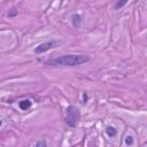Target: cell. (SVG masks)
Masks as SVG:
<instances>
[{"label": "cell", "instance_id": "obj_1", "mask_svg": "<svg viewBox=\"0 0 147 147\" xmlns=\"http://www.w3.org/2000/svg\"><path fill=\"white\" fill-rule=\"evenodd\" d=\"M90 61L88 55L84 54H65L60 55L57 57L49 59L45 61V64L54 65V67H78L82 64H85Z\"/></svg>", "mask_w": 147, "mask_h": 147}, {"label": "cell", "instance_id": "obj_2", "mask_svg": "<svg viewBox=\"0 0 147 147\" xmlns=\"http://www.w3.org/2000/svg\"><path fill=\"white\" fill-rule=\"evenodd\" d=\"M79 118H80V113L78 108L72 105L68 106L65 109V118H64L65 124L69 127H76L79 122Z\"/></svg>", "mask_w": 147, "mask_h": 147}, {"label": "cell", "instance_id": "obj_3", "mask_svg": "<svg viewBox=\"0 0 147 147\" xmlns=\"http://www.w3.org/2000/svg\"><path fill=\"white\" fill-rule=\"evenodd\" d=\"M57 45H59V41L57 40H48L46 42H42V44L38 45L34 48V53L36 54H42V53H45V52H47V51H49L52 48L57 47Z\"/></svg>", "mask_w": 147, "mask_h": 147}, {"label": "cell", "instance_id": "obj_4", "mask_svg": "<svg viewBox=\"0 0 147 147\" xmlns=\"http://www.w3.org/2000/svg\"><path fill=\"white\" fill-rule=\"evenodd\" d=\"M32 106V101L30 99H24V100H21L18 102V107L22 109V110H28L30 109Z\"/></svg>", "mask_w": 147, "mask_h": 147}, {"label": "cell", "instance_id": "obj_5", "mask_svg": "<svg viewBox=\"0 0 147 147\" xmlns=\"http://www.w3.org/2000/svg\"><path fill=\"white\" fill-rule=\"evenodd\" d=\"M82 22H83V16H82V15H79V14H75V15L72 16V24H74V26L78 28V26L80 25Z\"/></svg>", "mask_w": 147, "mask_h": 147}, {"label": "cell", "instance_id": "obj_6", "mask_svg": "<svg viewBox=\"0 0 147 147\" xmlns=\"http://www.w3.org/2000/svg\"><path fill=\"white\" fill-rule=\"evenodd\" d=\"M106 132H107V134H108L110 138H113V137L116 136V129H114L113 126H108V127L106 129Z\"/></svg>", "mask_w": 147, "mask_h": 147}, {"label": "cell", "instance_id": "obj_7", "mask_svg": "<svg viewBox=\"0 0 147 147\" xmlns=\"http://www.w3.org/2000/svg\"><path fill=\"white\" fill-rule=\"evenodd\" d=\"M126 3H127L126 0H123V1H116L115 5H114V8H115V9H119V8H122L123 6H125Z\"/></svg>", "mask_w": 147, "mask_h": 147}, {"label": "cell", "instance_id": "obj_8", "mask_svg": "<svg viewBox=\"0 0 147 147\" xmlns=\"http://www.w3.org/2000/svg\"><path fill=\"white\" fill-rule=\"evenodd\" d=\"M17 14H18V10L16 8H11V9H9V11H8L7 15H8L9 18H11V17H15Z\"/></svg>", "mask_w": 147, "mask_h": 147}, {"label": "cell", "instance_id": "obj_9", "mask_svg": "<svg viewBox=\"0 0 147 147\" xmlns=\"http://www.w3.org/2000/svg\"><path fill=\"white\" fill-rule=\"evenodd\" d=\"M34 147H47V141L45 139H41V140H38L36 142V146Z\"/></svg>", "mask_w": 147, "mask_h": 147}, {"label": "cell", "instance_id": "obj_10", "mask_svg": "<svg viewBox=\"0 0 147 147\" xmlns=\"http://www.w3.org/2000/svg\"><path fill=\"white\" fill-rule=\"evenodd\" d=\"M125 142H126V145H132V144H133V139H132V137H131V136H127L126 139H125Z\"/></svg>", "mask_w": 147, "mask_h": 147}, {"label": "cell", "instance_id": "obj_11", "mask_svg": "<svg viewBox=\"0 0 147 147\" xmlns=\"http://www.w3.org/2000/svg\"><path fill=\"white\" fill-rule=\"evenodd\" d=\"M1 124H2V121H0V126H1Z\"/></svg>", "mask_w": 147, "mask_h": 147}]
</instances>
